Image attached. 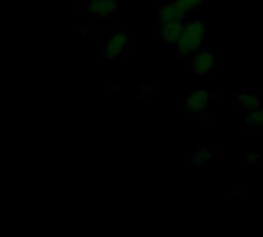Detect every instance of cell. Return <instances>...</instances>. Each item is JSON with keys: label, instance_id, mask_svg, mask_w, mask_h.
<instances>
[{"label": "cell", "instance_id": "6da1fadb", "mask_svg": "<svg viewBox=\"0 0 263 237\" xmlns=\"http://www.w3.org/2000/svg\"><path fill=\"white\" fill-rule=\"evenodd\" d=\"M205 34H206V23L203 20L186 22L182 40L176 48L177 54L180 57H193L194 54H197L203 46Z\"/></svg>", "mask_w": 263, "mask_h": 237}, {"label": "cell", "instance_id": "7a4b0ae2", "mask_svg": "<svg viewBox=\"0 0 263 237\" xmlns=\"http://www.w3.org/2000/svg\"><path fill=\"white\" fill-rule=\"evenodd\" d=\"M186 22L185 20H177V22H159L157 28H159V37L160 40L171 46V48H177V45L182 40L183 35V29H185Z\"/></svg>", "mask_w": 263, "mask_h": 237}, {"label": "cell", "instance_id": "3957f363", "mask_svg": "<svg viewBox=\"0 0 263 237\" xmlns=\"http://www.w3.org/2000/svg\"><path fill=\"white\" fill-rule=\"evenodd\" d=\"M126 45H128V37H126V34L122 32V31H117V32H114V34L108 39V42H106V45H105V48H103V56H105L106 59H111V60L119 59L122 54H125Z\"/></svg>", "mask_w": 263, "mask_h": 237}, {"label": "cell", "instance_id": "277c9868", "mask_svg": "<svg viewBox=\"0 0 263 237\" xmlns=\"http://www.w3.org/2000/svg\"><path fill=\"white\" fill-rule=\"evenodd\" d=\"M214 68H216L214 51H199L191 59V69L199 76L210 74Z\"/></svg>", "mask_w": 263, "mask_h": 237}, {"label": "cell", "instance_id": "5b68a950", "mask_svg": "<svg viewBox=\"0 0 263 237\" xmlns=\"http://www.w3.org/2000/svg\"><path fill=\"white\" fill-rule=\"evenodd\" d=\"M211 100V94L203 89H197L188 94V97L183 102V110L190 114H200L208 106V102Z\"/></svg>", "mask_w": 263, "mask_h": 237}, {"label": "cell", "instance_id": "8992f818", "mask_svg": "<svg viewBox=\"0 0 263 237\" xmlns=\"http://www.w3.org/2000/svg\"><path fill=\"white\" fill-rule=\"evenodd\" d=\"M117 9V2L116 0H91L86 5V11L91 17H109L114 14Z\"/></svg>", "mask_w": 263, "mask_h": 237}, {"label": "cell", "instance_id": "52a82bcc", "mask_svg": "<svg viewBox=\"0 0 263 237\" xmlns=\"http://www.w3.org/2000/svg\"><path fill=\"white\" fill-rule=\"evenodd\" d=\"M186 11L177 2H168L159 8V22H177L185 20Z\"/></svg>", "mask_w": 263, "mask_h": 237}, {"label": "cell", "instance_id": "ba28073f", "mask_svg": "<svg viewBox=\"0 0 263 237\" xmlns=\"http://www.w3.org/2000/svg\"><path fill=\"white\" fill-rule=\"evenodd\" d=\"M239 108H243L247 111H254L263 108V100L254 93H248V91H240L236 97Z\"/></svg>", "mask_w": 263, "mask_h": 237}, {"label": "cell", "instance_id": "9c48e42d", "mask_svg": "<svg viewBox=\"0 0 263 237\" xmlns=\"http://www.w3.org/2000/svg\"><path fill=\"white\" fill-rule=\"evenodd\" d=\"M211 156H213L211 150H200V151L193 154L191 165H194V167H205L208 163V160L211 159Z\"/></svg>", "mask_w": 263, "mask_h": 237}, {"label": "cell", "instance_id": "30bf717a", "mask_svg": "<svg viewBox=\"0 0 263 237\" xmlns=\"http://www.w3.org/2000/svg\"><path fill=\"white\" fill-rule=\"evenodd\" d=\"M247 123L254 128H263V108L250 111V116L247 117Z\"/></svg>", "mask_w": 263, "mask_h": 237}, {"label": "cell", "instance_id": "8fae6325", "mask_svg": "<svg viewBox=\"0 0 263 237\" xmlns=\"http://www.w3.org/2000/svg\"><path fill=\"white\" fill-rule=\"evenodd\" d=\"M176 2L188 12V11H193V9L199 8L205 0H176Z\"/></svg>", "mask_w": 263, "mask_h": 237}, {"label": "cell", "instance_id": "7c38bea8", "mask_svg": "<svg viewBox=\"0 0 263 237\" xmlns=\"http://www.w3.org/2000/svg\"><path fill=\"white\" fill-rule=\"evenodd\" d=\"M139 93H140L142 96H146V94L151 93V86H149V85H140V86H139Z\"/></svg>", "mask_w": 263, "mask_h": 237}, {"label": "cell", "instance_id": "4fadbf2b", "mask_svg": "<svg viewBox=\"0 0 263 237\" xmlns=\"http://www.w3.org/2000/svg\"><path fill=\"white\" fill-rule=\"evenodd\" d=\"M257 157H260L259 154H253V156H250V162H253L254 159H257Z\"/></svg>", "mask_w": 263, "mask_h": 237}]
</instances>
